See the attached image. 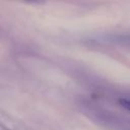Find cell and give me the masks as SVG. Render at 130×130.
I'll return each mask as SVG.
<instances>
[{
  "mask_svg": "<svg viewBox=\"0 0 130 130\" xmlns=\"http://www.w3.org/2000/svg\"><path fill=\"white\" fill-rule=\"evenodd\" d=\"M119 104L125 108L126 110L130 111V99H125V98H122V99H119Z\"/></svg>",
  "mask_w": 130,
  "mask_h": 130,
  "instance_id": "cell-1",
  "label": "cell"
},
{
  "mask_svg": "<svg viewBox=\"0 0 130 130\" xmlns=\"http://www.w3.org/2000/svg\"><path fill=\"white\" fill-rule=\"evenodd\" d=\"M21 1L29 2V3H43L45 0H21Z\"/></svg>",
  "mask_w": 130,
  "mask_h": 130,
  "instance_id": "cell-2",
  "label": "cell"
}]
</instances>
